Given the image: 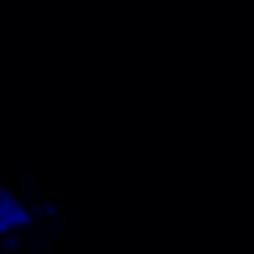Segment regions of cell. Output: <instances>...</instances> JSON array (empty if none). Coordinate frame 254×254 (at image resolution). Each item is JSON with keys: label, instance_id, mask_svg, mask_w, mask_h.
<instances>
[{"label": "cell", "instance_id": "1", "mask_svg": "<svg viewBox=\"0 0 254 254\" xmlns=\"http://www.w3.org/2000/svg\"><path fill=\"white\" fill-rule=\"evenodd\" d=\"M27 223H31V210H22V201L9 188H0V228L13 232V228H27Z\"/></svg>", "mask_w": 254, "mask_h": 254}, {"label": "cell", "instance_id": "2", "mask_svg": "<svg viewBox=\"0 0 254 254\" xmlns=\"http://www.w3.org/2000/svg\"><path fill=\"white\" fill-rule=\"evenodd\" d=\"M0 237H9V232H4V228H0Z\"/></svg>", "mask_w": 254, "mask_h": 254}]
</instances>
